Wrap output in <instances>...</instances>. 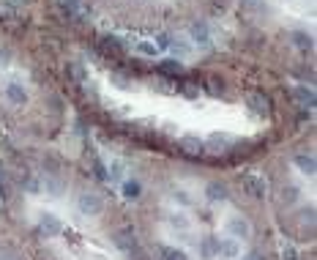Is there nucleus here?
Masks as SVG:
<instances>
[{"label": "nucleus", "instance_id": "obj_1", "mask_svg": "<svg viewBox=\"0 0 317 260\" xmlns=\"http://www.w3.org/2000/svg\"><path fill=\"white\" fill-rule=\"evenodd\" d=\"M79 211L87 216H96L104 211V203H101V197L99 195H93V192H85L82 197H79Z\"/></svg>", "mask_w": 317, "mask_h": 260}, {"label": "nucleus", "instance_id": "obj_2", "mask_svg": "<svg viewBox=\"0 0 317 260\" xmlns=\"http://www.w3.org/2000/svg\"><path fill=\"white\" fill-rule=\"evenodd\" d=\"M99 50L104 52L107 58H115V61H118V58H123V44H120L118 38H110V36L101 38V41H99Z\"/></svg>", "mask_w": 317, "mask_h": 260}, {"label": "nucleus", "instance_id": "obj_3", "mask_svg": "<svg viewBox=\"0 0 317 260\" xmlns=\"http://www.w3.org/2000/svg\"><path fill=\"white\" fill-rule=\"evenodd\" d=\"M180 151L189 153V156H200V153L205 151V143H202L200 137H192V135H189V137L180 140Z\"/></svg>", "mask_w": 317, "mask_h": 260}, {"label": "nucleus", "instance_id": "obj_4", "mask_svg": "<svg viewBox=\"0 0 317 260\" xmlns=\"http://www.w3.org/2000/svg\"><path fill=\"white\" fill-rule=\"evenodd\" d=\"M241 181H244L246 192H249L252 197H262V195H265V181H260L257 176H244Z\"/></svg>", "mask_w": 317, "mask_h": 260}, {"label": "nucleus", "instance_id": "obj_5", "mask_svg": "<svg viewBox=\"0 0 317 260\" xmlns=\"http://www.w3.org/2000/svg\"><path fill=\"white\" fill-rule=\"evenodd\" d=\"M246 104H249L254 112H257V115H265L268 107H271V104H268V99L262 96V93H249V96H246Z\"/></svg>", "mask_w": 317, "mask_h": 260}, {"label": "nucleus", "instance_id": "obj_6", "mask_svg": "<svg viewBox=\"0 0 317 260\" xmlns=\"http://www.w3.org/2000/svg\"><path fill=\"white\" fill-rule=\"evenodd\" d=\"M159 71H161V74H167V77H178V74H184V66H180L178 61H161Z\"/></svg>", "mask_w": 317, "mask_h": 260}, {"label": "nucleus", "instance_id": "obj_7", "mask_svg": "<svg viewBox=\"0 0 317 260\" xmlns=\"http://www.w3.org/2000/svg\"><path fill=\"white\" fill-rule=\"evenodd\" d=\"M6 96H9L14 104H25V102H28V93H25L22 88H19L17 82H11L9 88H6Z\"/></svg>", "mask_w": 317, "mask_h": 260}, {"label": "nucleus", "instance_id": "obj_8", "mask_svg": "<svg viewBox=\"0 0 317 260\" xmlns=\"http://www.w3.org/2000/svg\"><path fill=\"white\" fill-rule=\"evenodd\" d=\"M115 244L120 246V249H131L134 246V233L126 228V230H118L115 233Z\"/></svg>", "mask_w": 317, "mask_h": 260}, {"label": "nucleus", "instance_id": "obj_9", "mask_svg": "<svg viewBox=\"0 0 317 260\" xmlns=\"http://www.w3.org/2000/svg\"><path fill=\"white\" fill-rule=\"evenodd\" d=\"M227 230H230V233H235L238 238L249 236V225L244 222V219H230V222H227Z\"/></svg>", "mask_w": 317, "mask_h": 260}, {"label": "nucleus", "instance_id": "obj_10", "mask_svg": "<svg viewBox=\"0 0 317 260\" xmlns=\"http://www.w3.org/2000/svg\"><path fill=\"white\" fill-rule=\"evenodd\" d=\"M295 167H301L303 172H306V176H314V159L298 153V156H295Z\"/></svg>", "mask_w": 317, "mask_h": 260}, {"label": "nucleus", "instance_id": "obj_11", "mask_svg": "<svg viewBox=\"0 0 317 260\" xmlns=\"http://www.w3.org/2000/svg\"><path fill=\"white\" fill-rule=\"evenodd\" d=\"M293 96L298 99L303 107H312V104H314V93L306 91V88H293Z\"/></svg>", "mask_w": 317, "mask_h": 260}, {"label": "nucleus", "instance_id": "obj_12", "mask_svg": "<svg viewBox=\"0 0 317 260\" xmlns=\"http://www.w3.org/2000/svg\"><path fill=\"white\" fill-rule=\"evenodd\" d=\"M41 228H44L47 233H50V236H58V233H60V222H58V219L52 216V214H44V219H41Z\"/></svg>", "mask_w": 317, "mask_h": 260}, {"label": "nucleus", "instance_id": "obj_13", "mask_svg": "<svg viewBox=\"0 0 317 260\" xmlns=\"http://www.w3.org/2000/svg\"><path fill=\"white\" fill-rule=\"evenodd\" d=\"M208 197H211V200H224L227 197V186L224 184H208Z\"/></svg>", "mask_w": 317, "mask_h": 260}, {"label": "nucleus", "instance_id": "obj_14", "mask_svg": "<svg viewBox=\"0 0 317 260\" xmlns=\"http://www.w3.org/2000/svg\"><path fill=\"white\" fill-rule=\"evenodd\" d=\"M192 36L197 38L200 44H208V28H205L202 22H194V25H192Z\"/></svg>", "mask_w": 317, "mask_h": 260}, {"label": "nucleus", "instance_id": "obj_15", "mask_svg": "<svg viewBox=\"0 0 317 260\" xmlns=\"http://www.w3.org/2000/svg\"><path fill=\"white\" fill-rule=\"evenodd\" d=\"M219 255L235 257V255H238V244H235V241H221V244H219Z\"/></svg>", "mask_w": 317, "mask_h": 260}, {"label": "nucleus", "instance_id": "obj_16", "mask_svg": "<svg viewBox=\"0 0 317 260\" xmlns=\"http://www.w3.org/2000/svg\"><path fill=\"white\" fill-rule=\"evenodd\" d=\"M161 257L164 260H186V255L180 249H175V246H161Z\"/></svg>", "mask_w": 317, "mask_h": 260}, {"label": "nucleus", "instance_id": "obj_17", "mask_svg": "<svg viewBox=\"0 0 317 260\" xmlns=\"http://www.w3.org/2000/svg\"><path fill=\"white\" fill-rule=\"evenodd\" d=\"M208 145H211V151L213 153H221L227 148V137H221V135H213L211 140H208Z\"/></svg>", "mask_w": 317, "mask_h": 260}, {"label": "nucleus", "instance_id": "obj_18", "mask_svg": "<svg viewBox=\"0 0 317 260\" xmlns=\"http://www.w3.org/2000/svg\"><path fill=\"white\" fill-rule=\"evenodd\" d=\"M216 252H219L216 238H205V241H202V255H205V257H213Z\"/></svg>", "mask_w": 317, "mask_h": 260}, {"label": "nucleus", "instance_id": "obj_19", "mask_svg": "<svg viewBox=\"0 0 317 260\" xmlns=\"http://www.w3.org/2000/svg\"><path fill=\"white\" fill-rule=\"evenodd\" d=\"M60 3H63V9L69 11V14H79V11H82L79 9V0H60Z\"/></svg>", "mask_w": 317, "mask_h": 260}, {"label": "nucleus", "instance_id": "obj_20", "mask_svg": "<svg viewBox=\"0 0 317 260\" xmlns=\"http://www.w3.org/2000/svg\"><path fill=\"white\" fill-rule=\"evenodd\" d=\"M123 192H126V197H140V184L137 181H129L123 186Z\"/></svg>", "mask_w": 317, "mask_h": 260}, {"label": "nucleus", "instance_id": "obj_21", "mask_svg": "<svg viewBox=\"0 0 317 260\" xmlns=\"http://www.w3.org/2000/svg\"><path fill=\"white\" fill-rule=\"evenodd\" d=\"M295 44H298L301 47V50H306V47H312V41H309V36H303V33H295Z\"/></svg>", "mask_w": 317, "mask_h": 260}, {"label": "nucleus", "instance_id": "obj_22", "mask_svg": "<svg viewBox=\"0 0 317 260\" xmlns=\"http://www.w3.org/2000/svg\"><path fill=\"white\" fill-rule=\"evenodd\" d=\"M137 50L143 52V55H156V47L153 44H148V41H143V44H137Z\"/></svg>", "mask_w": 317, "mask_h": 260}, {"label": "nucleus", "instance_id": "obj_23", "mask_svg": "<svg viewBox=\"0 0 317 260\" xmlns=\"http://www.w3.org/2000/svg\"><path fill=\"white\" fill-rule=\"evenodd\" d=\"M112 82H115L118 88H129V79H126L123 74H112Z\"/></svg>", "mask_w": 317, "mask_h": 260}, {"label": "nucleus", "instance_id": "obj_24", "mask_svg": "<svg viewBox=\"0 0 317 260\" xmlns=\"http://www.w3.org/2000/svg\"><path fill=\"white\" fill-rule=\"evenodd\" d=\"M295 195H298V189H295V186H287V189H285V200H287V203H293Z\"/></svg>", "mask_w": 317, "mask_h": 260}, {"label": "nucleus", "instance_id": "obj_25", "mask_svg": "<svg viewBox=\"0 0 317 260\" xmlns=\"http://www.w3.org/2000/svg\"><path fill=\"white\" fill-rule=\"evenodd\" d=\"M93 170H96V178H99V181H104V178H107V172H104V167H101V162L93 164Z\"/></svg>", "mask_w": 317, "mask_h": 260}, {"label": "nucleus", "instance_id": "obj_26", "mask_svg": "<svg viewBox=\"0 0 317 260\" xmlns=\"http://www.w3.org/2000/svg\"><path fill=\"white\" fill-rule=\"evenodd\" d=\"M175 200H180V203H184V205H189V203H192V200H189V195H186V192H175Z\"/></svg>", "mask_w": 317, "mask_h": 260}, {"label": "nucleus", "instance_id": "obj_27", "mask_svg": "<svg viewBox=\"0 0 317 260\" xmlns=\"http://www.w3.org/2000/svg\"><path fill=\"white\" fill-rule=\"evenodd\" d=\"M172 41H170V36H164V33H161V36H159V44L156 47H170Z\"/></svg>", "mask_w": 317, "mask_h": 260}, {"label": "nucleus", "instance_id": "obj_28", "mask_svg": "<svg viewBox=\"0 0 317 260\" xmlns=\"http://www.w3.org/2000/svg\"><path fill=\"white\" fill-rule=\"evenodd\" d=\"M172 225H178V228H186V225H189V222H186V219H184V216H175V219H172Z\"/></svg>", "mask_w": 317, "mask_h": 260}, {"label": "nucleus", "instance_id": "obj_29", "mask_svg": "<svg viewBox=\"0 0 317 260\" xmlns=\"http://www.w3.org/2000/svg\"><path fill=\"white\" fill-rule=\"evenodd\" d=\"M211 91H213V93H219V91H221V88H219V79H216V77H211Z\"/></svg>", "mask_w": 317, "mask_h": 260}, {"label": "nucleus", "instance_id": "obj_30", "mask_svg": "<svg viewBox=\"0 0 317 260\" xmlns=\"http://www.w3.org/2000/svg\"><path fill=\"white\" fill-rule=\"evenodd\" d=\"M285 260H295V252L293 249H285Z\"/></svg>", "mask_w": 317, "mask_h": 260}, {"label": "nucleus", "instance_id": "obj_31", "mask_svg": "<svg viewBox=\"0 0 317 260\" xmlns=\"http://www.w3.org/2000/svg\"><path fill=\"white\" fill-rule=\"evenodd\" d=\"M246 260H260V255H257V252H252V255H249Z\"/></svg>", "mask_w": 317, "mask_h": 260}, {"label": "nucleus", "instance_id": "obj_32", "mask_svg": "<svg viewBox=\"0 0 317 260\" xmlns=\"http://www.w3.org/2000/svg\"><path fill=\"white\" fill-rule=\"evenodd\" d=\"M137 260H145V257H137Z\"/></svg>", "mask_w": 317, "mask_h": 260}]
</instances>
